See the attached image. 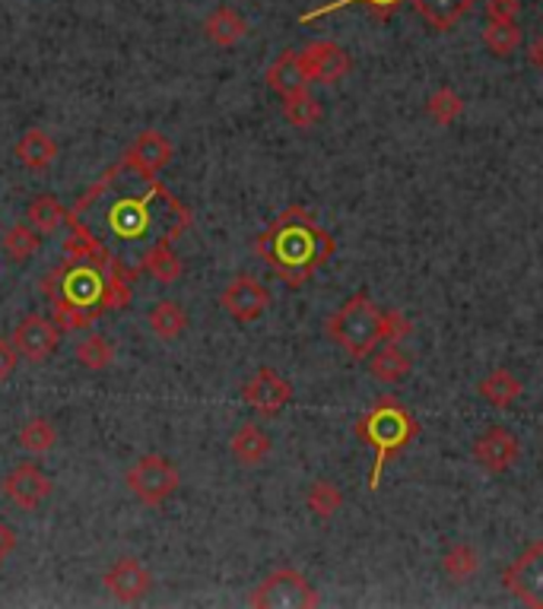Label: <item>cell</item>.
<instances>
[{
  "instance_id": "6da1fadb",
  "label": "cell",
  "mask_w": 543,
  "mask_h": 609,
  "mask_svg": "<svg viewBox=\"0 0 543 609\" xmlns=\"http://www.w3.org/2000/svg\"><path fill=\"white\" fill-rule=\"evenodd\" d=\"M70 217L106 244L115 241L121 248L118 261L128 263L137 277L156 241L181 239L191 229V210L156 181V174L137 169L125 156L73 203Z\"/></svg>"
},
{
  "instance_id": "7a4b0ae2",
  "label": "cell",
  "mask_w": 543,
  "mask_h": 609,
  "mask_svg": "<svg viewBox=\"0 0 543 609\" xmlns=\"http://www.w3.org/2000/svg\"><path fill=\"white\" fill-rule=\"evenodd\" d=\"M255 251L289 289H303L334 258V239L293 203L258 236Z\"/></svg>"
},
{
  "instance_id": "3957f363",
  "label": "cell",
  "mask_w": 543,
  "mask_h": 609,
  "mask_svg": "<svg viewBox=\"0 0 543 609\" xmlns=\"http://www.w3.org/2000/svg\"><path fill=\"white\" fill-rule=\"evenodd\" d=\"M416 432H419L416 419H413L411 410H407L401 400H394V397L375 400L369 410H366V416L359 419L356 436L375 448V463H372L369 470L372 492L382 489V473H385L388 460L401 455L404 448H411V441L416 438Z\"/></svg>"
},
{
  "instance_id": "277c9868",
  "label": "cell",
  "mask_w": 543,
  "mask_h": 609,
  "mask_svg": "<svg viewBox=\"0 0 543 609\" xmlns=\"http://www.w3.org/2000/svg\"><path fill=\"white\" fill-rule=\"evenodd\" d=\"M325 330L349 359H369L372 349L392 343V311H382L366 292H356L327 318Z\"/></svg>"
},
{
  "instance_id": "5b68a950",
  "label": "cell",
  "mask_w": 543,
  "mask_h": 609,
  "mask_svg": "<svg viewBox=\"0 0 543 609\" xmlns=\"http://www.w3.org/2000/svg\"><path fill=\"white\" fill-rule=\"evenodd\" d=\"M42 296L48 302L77 304L99 321L106 315V270L83 261L61 263L42 277Z\"/></svg>"
},
{
  "instance_id": "8992f818",
  "label": "cell",
  "mask_w": 543,
  "mask_h": 609,
  "mask_svg": "<svg viewBox=\"0 0 543 609\" xmlns=\"http://www.w3.org/2000/svg\"><path fill=\"white\" fill-rule=\"evenodd\" d=\"M251 607L258 609H312L322 603L318 590L308 585L303 571L296 568H277L274 575H267L261 585L255 588Z\"/></svg>"
},
{
  "instance_id": "52a82bcc",
  "label": "cell",
  "mask_w": 543,
  "mask_h": 609,
  "mask_svg": "<svg viewBox=\"0 0 543 609\" xmlns=\"http://www.w3.org/2000/svg\"><path fill=\"white\" fill-rule=\"evenodd\" d=\"M178 482H181L178 467L162 455H144L140 460H134L128 473H125V486L150 508L172 499L178 492Z\"/></svg>"
},
{
  "instance_id": "ba28073f",
  "label": "cell",
  "mask_w": 543,
  "mask_h": 609,
  "mask_svg": "<svg viewBox=\"0 0 543 609\" xmlns=\"http://www.w3.org/2000/svg\"><path fill=\"white\" fill-rule=\"evenodd\" d=\"M505 590L531 609H543V543H531L502 575Z\"/></svg>"
},
{
  "instance_id": "9c48e42d",
  "label": "cell",
  "mask_w": 543,
  "mask_h": 609,
  "mask_svg": "<svg viewBox=\"0 0 543 609\" xmlns=\"http://www.w3.org/2000/svg\"><path fill=\"white\" fill-rule=\"evenodd\" d=\"M219 308L233 321H239V325H255L264 311L270 308V292L251 273H239V277H233L226 283V289L219 292Z\"/></svg>"
},
{
  "instance_id": "30bf717a",
  "label": "cell",
  "mask_w": 543,
  "mask_h": 609,
  "mask_svg": "<svg viewBox=\"0 0 543 609\" xmlns=\"http://www.w3.org/2000/svg\"><path fill=\"white\" fill-rule=\"evenodd\" d=\"M61 337H65V330L55 325V318L48 321L42 315H26L20 325L13 327V347L20 349V356L26 362H32V366H42L48 362L58 347H61Z\"/></svg>"
},
{
  "instance_id": "8fae6325",
  "label": "cell",
  "mask_w": 543,
  "mask_h": 609,
  "mask_svg": "<svg viewBox=\"0 0 543 609\" xmlns=\"http://www.w3.org/2000/svg\"><path fill=\"white\" fill-rule=\"evenodd\" d=\"M474 460H477L480 467L490 473V477H502V473H509L515 463H519V457H522V445H519V438L512 429H505V426H490V429H483L477 438H474Z\"/></svg>"
},
{
  "instance_id": "7c38bea8",
  "label": "cell",
  "mask_w": 543,
  "mask_h": 609,
  "mask_svg": "<svg viewBox=\"0 0 543 609\" xmlns=\"http://www.w3.org/2000/svg\"><path fill=\"white\" fill-rule=\"evenodd\" d=\"M241 400L258 416H277L293 400V385L270 366L258 369L241 385Z\"/></svg>"
},
{
  "instance_id": "4fadbf2b",
  "label": "cell",
  "mask_w": 543,
  "mask_h": 609,
  "mask_svg": "<svg viewBox=\"0 0 543 609\" xmlns=\"http://www.w3.org/2000/svg\"><path fill=\"white\" fill-rule=\"evenodd\" d=\"M0 489H3V496L13 501L17 508H22V511H36V508L55 492V482L45 477L36 463L26 460V463H17V467L3 477Z\"/></svg>"
},
{
  "instance_id": "5bb4252c",
  "label": "cell",
  "mask_w": 543,
  "mask_h": 609,
  "mask_svg": "<svg viewBox=\"0 0 543 609\" xmlns=\"http://www.w3.org/2000/svg\"><path fill=\"white\" fill-rule=\"evenodd\" d=\"M299 58H303L308 80H312V83H325V87L344 80L349 70H353L347 48H340L337 42H327V39L325 42L305 44L303 51H299Z\"/></svg>"
},
{
  "instance_id": "9a60e30c",
  "label": "cell",
  "mask_w": 543,
  "mask_h": 609,
  "mask_svg": "<svg viewBox=\"0 0 543 609\" xmlns=\"http://www.w3.org/2000/svg\"><path fill=\"white\" fill-rule=\"evenodd\" d=\"M106 590L118 603H140L152 590L150 568L144 566L137 556H121L115 566L106 571Z\"/></svg>"
},
{
  "instance_id": "2e32d148",
  "label": "cell",
  "mask_w": 543,
  "mask_h": 609,
  "mask_svg": "<svg viewBox=\"0 0 543 609\" xmlns=\"http://www.w3.org/2000/svg\"><path fill=\"white\" fill-rule=\"evenodd\" d=\"M67 239H65V254L67 261H83L92 267H109L115 261V251H111L106 241L99 239L96 232H89L83 222H77L73 217H67Z\"/></svg>"
},
{
  "instance_id": "e0dca14e",
  "label": "cell",
  "mask_w": 543,
  "mask_h": 609,
  "mask_svg": "<svg viewBox=\"0 0 543 609\" xmlns=\"http://www.w3.org/2000/svg\"><path fill=\"white\" fill-rule=\"evenodd\" d=\"M172 140L159 131H140L137 133V140L128 147V152H125L128 162H134L137 169H144V172L150 174H156L159 169H166V166L172 162Z\"/></svg>"
},
{
  "instance_id": "ac0fdd59",
  "label": "cell",
  "mask_w": 543,
  "mask_h": 609,
  "mask_svg": "<svg viewBox=\"0 0 543 609\" xmlns=\"http://www.w3.org/2000/svg\"><path fill=\"white\" fill-rule=\"evenodd\" d=\"M416 17L435 32H452L457 22L474 13L477 0H411Z\"/></svg>"
},
{
  "instance_id": "d6986e66",
  "label": "cell",
  "mask_w": 543,
  "mask_h": 609,
  "mask_svg": "<svg viewBox=\"0 0 543 609\" xmlns=\"http://www.w3.org/2000/svg\"><path fill=\"white\" fill-rule=\"evenodd\" d=\"M267 87L274 89L280 99H289V96H296V92H305L308 89V73H305L303 58H299V51H283L280 58L274 61V64L267 67Z\"/></svg>"
},
{
  "instance_id": "ffe728a7",
  "label": "cell",
  "mask_w": 543,
  "mask_h": 609,
  "mask_svg": "<svg viewBox=\"0 0 543 609\" xmlns=\"http://www.w3.org/2000/svg\"><path fill=\"white\" fill-rule=\"evenodd\" d=\"M17 162H20L22 169H29V172H45L48 166H55V159H58V140L51 137V133H45L42 128H32V131H26L17 140Z\"/></svg>"
},
{
  "instance_id": "44dd1931",
  "label": "cell",
  "mask_w": 543,
  "mask_h": 609,
  "mask_svg": "<svg viewBox=\"0 0 543 609\" xmlns=\"http://www.w3.org/2000/svg\"><path fill=\"white\" fill-rule=\"evenodd\" d=\"M229 451L241 467H261L270 455V436L264 432L258 422H241L229 438Z\"/></svg>"
},
{
  "instance_id": "7402d4cb",
  "label": "cell",
  "mask_w": 543,
  "mask_h": 609,
  "mask_svg": "<svg viewBox=\"0 0 543 609\" xmlns=\"http://www.w3.org/2000/svg\"><path fill=\"white\" fill-rule=\"evenodd\" d=\"M413 369V359L407 349L401 343H382V347L372 349L369 356V371L372 378H378L382 385H397L404 381Z\"/></svg>"
},
{
  "instance_id": "603a6c76",
  "label": "cell",
  "mask_w": 543,
  "mask_h": 609,
  "mask_svg": "<svg viewBox=\"0 0 543 609\" xmlns=\"http://www.w3.org/2000/svg\"><path fill=\"white\" fill-rule=\"evenodd\" d=\"M204 36L219 48H233L248 36V20L233 7H217L207 20H204Z\"/></svg>"
},
{
  "instance_id": "cb8c5ba5",
  "label": "cell",
  "mask_w": 543,
  "mask_h": 609,
  "mask_svg": "<svg viewBox=\"0 0 543 609\" xmlns=\"http://www.w3.org/2000/svg\"><path fill=\"white\" fill-rule=\"evenodd\" d=\"M144 273H150L152 280H159V283H166V286H172L181 280L185 263H181V258L175 254L172 241L162 239L152 244L150 251L144 254Z\"/></svg>"
},
{
  "instance_id": "d4e9b609",
  "label": "cell",
  "mask_w": 543,
  "mask_h": 609,
  "mask_svg": "<svg viewBox=\"0 0 543 609\" xmlns=\"http://www.w3.org/2000/svg\"><path fill=\"white\" fill-rule=\"evenodd\" d=\"M477 393L490 403V407H500V410H505V407H512L519 397L524 393L522 388V381L512 375L509 369H496V371H490L483 381L477 385Z\"/></svg>"
},
{
  "instance_id": "484cf974",
  "label": "cell",
  "mask_w": 543,
  "mask_h": 609,
  "mask_svg": "<svg viewBox=\"0 0 543 609\" xmlns=\"http://www.w3.org/2000/svg\"><path fill=\"white\" fill-rule=\"evenodd\" d=\"M70 217V210H67L65 203L58 200L55 194H39L29 200V207H26V222L29 226H36L42 236H51V232H58L61 226Z\"/></svg>"
},
{
  "instance_id": "4316f807",
  "label": "cell",
  "mask_w": 543,
  "mask_h": 609,
  "mask_svg": "<svg viewBox=\"0 0 543 609\" xmlns=\"http://www.w3.org/2000/svg\"><path fill=\"white\" fill-rule=\"evenodd\" d=\"M147 321H150V330L159 340L172 343V340H178L188 330V311L178 302H172V299H162V302L152 304Z\"/></svg>"
},
{
  "instance_id": "83f0119b",
  "label": "cell",
  "mask_w": 543,
  "mask_h": 609,
  "mask_svg": "<svg viewBox=\"0 0 543 609\" xmlns=\"http://www.w3.org/2000/svg\"><path fill=\"white\" fill-rule=\"evenodd\" d=\"M407 0H334V3H325V7H315V10H308L299 17V22H315V20H325L330 13H337V10H349V7H366L375 20H392L394 13L404 7Z\"/></svg>"
},
{
  "instance_id": "f1b7e54d",
  "label": "cell",
  "mask_w": 543,
  "mask_h": 609,
  "mask_svg": "<svg viewBox=\"0 0 543 609\" xmlns=\"http://www.w3.org/2000/svg\"><path fill=\"white\" fill-rule=\"evenodd\" d=\"M39 248H42V232L36 226H29V222L10 226L7 236H3V254L13 263L32 261L39 254Z\"/></svg>"
},
{
  "instance_id": "f546056e",
  "label": "cell",
  "mask_w": 543,
  "mask_h": 609,
  "mask_svg": "<svg viewBox=\"0 0 543 609\" xmlns=\"http://www.w3.org/2000/svg\"><path fill=\"white\" fill-rule=\"evenodd\" d=\"M483 44L496 58H512L522 44V29L515 20H486L483 26Z\"/></svg>"
},
{
  "instance_id": "4dcf8cb0",
  "label": "cell",
  "mask_w": 543,
  "mask_h": 609,
  "mask_svg": "<svg viewBox=\"0 0 543 609\" xmlns=\"http://www.w3.org/2000/svg\"><path fill=\"white\" fill-rule=\"evenodd\" d=\"M442 571L448 575V581L464 585V581L477 578L480 552L471 543H455L445 556H442Z\"/></svg>"
},
{
  "instance_id": "1f68e13d",
  "label": "cell",
  "mask_w": 543,
  "mask_h": 609,
  "mask_svg": "<svg viewBox=\"0 0 543 609\" xmlns=\"http://www.w3.org/2000/svg\"><path fill=\"white\" fill-rule=\"evenodd\" d=\"M305 505L315 518L322 521H330L340 508H344V492L330 482V479H315L308 486V496H305Z\"/></svg>"
},
{
  "instance_id": "d6a6232c",
  "label": "cell",
  "mask_w": 543,
  "mask_h": 609,
  "mask_svg": "<svg viewBox=\"0 0 543 609\" xmlns=\"http://www.w3.org/2000/svg\"><path fill=\"white\" fill-rule=\"evenodd\" d=\"M283 118H286L293 128L308 131V128H315V124L322 121V102H318L308 89H305V92H296V96L283 99Z\"/></svg>"
},
{
  "instance_id": "836d02e7",
  "label": "cell",
  "mask_w": 543,
  "mask_h": 609,
  "mask_svg": "<svg viewBox=\"0 0 543 609\" xmlns=\"http://www.w3.org/2000/svg\"><path fill=\"white\" fill-rule=\"evenodd\" d=\"M17 445H20L22 451H29V455H45V451H51L58 445V429H55V422H48L42 416L29 419L17 432Z\"/></svg>"
},
{
  "instance_id": "e575fe53",
  "label": "cell",
  "mask_w": 543,
  "mask_h": 609,
  "mask_svg": "<svg viewBox=\"0 0 543 609\" xmlns=\"http://www.w3.org/2000/svg\"><path fill=\"white\" fill-rule=\"evenodd\" d=\"M461 111H464V99L452 87L435 89L433 96L426 99V114L433 118L438 128L455 124L457 118H461Z\"/></svg>"
},
{
  "instance_id": "d590c367",
  "label": "cell",
  "mask_w": 543,
  "mask_h": 609,
  "mask_svg": "<svg viewBox=\"0 0 543 609\" xmlns=\"http://www.w3.org/2000/svg\"><path fill=\"white\" fill-rule=\"evenodd\" d=\"M77 362L89 371H106L115 362V347L102 333H89L87 340L77 347Z\"/></svg>"
},
{
  "instance_id": "8d00e7d4",
  "label": "cell",
  "mask_w": 543,
  "mask_h": 609,
  "mask_svg": "<svg viewBox=\"0 0 543 609\" xmlns=\"http://www.w3.org/2000/svg\"><path fill=\"white\" fill-rule=\"evenodd\" d=\"M55 304V325L61 327L65 333H77V330H89V327L96 325V318L92 315H87L83 308H77V304H70V302H51Z\"/></svg>"
},
{
  "instance_id": "74e56055",
  "label": "cell",
  "mask_w": 543,
  "mask_h": 609,
  "mask_svg": "<svg viewBox=\"0 0 543 609\" xmlns=\"http://www.w3.org/2000/svg\"><path fill=\"white\" fill-rule=\"evenodd\" d=\"M522 0H486V20H519Z\"/></svg>"
},
{
  "instance_id": "f35d334b",
  "label": "cell",
  "mask_w": 543,
  "mask_h": 609,
  "mask_svg": "<svg viewBox=\"0 0 543 609\" xmlns=\"http://www.w3.org/2000/svg\"><path fill=\"white\" fill-rule=\"evenodd\" d=\"M17 362H20V349L13 347V340L0 337V381H7L17 371Z\"/></svg>"
},
{
  "instance_id": "ab89813d",
  "label": "cell",
  "mask_w": 543,
  "mask_h": 609,
  "mask_svg": "<svg viewBox=\"0 0 543 609\" xmlns=\"http://www.w3.org/2000/svg\"><path fill=\"white\" fill-rule=\"evenodd\" d=\"M13 549H17V533H13V527H7V523L0 521V562H3Z\"/></svg>"
},
{
  "instance_id": "60d3db41",
  "label": "cell",
  "mask_w": 543,
  "mask_h": 609,
  "mask_svg": "<svg viewBox=\"0 0 543 609\" xmlns=\"http://www.w3.org/2000/svg\"><path fill=\"white\" fill-rule=\"evenodd\" d=\"M531 64L537 67V70H543V36L534 42V48H531Z\"/></svg>"
}]
</instances>
